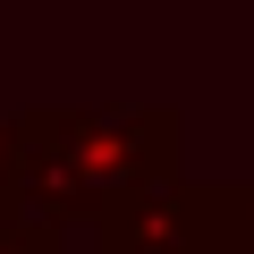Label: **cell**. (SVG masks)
Segmentation results:
<instances>
[{
	"instance_id": "obj_1",
	"label": "cell",
	"mask_w": 254,
	"mask_h": 254,
	"mask_svg": "<svg viewBox=\"0 0 254 254\" xmlns=\"http://www.w3.org/2000/svg\"><path fill=\"white\" fill-rule=\"evenodd\" d=\"M229 212H237V254H254V178L229 195Z\"/></svg>"
}]
</instances>
